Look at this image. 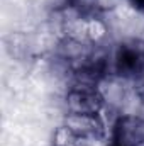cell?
Wrapping results in <instances>:
<instances>
[{
  "instance_id": "30bf717a",
  "label": "cell",
  "mask_w": 144,
  "mask_h": 146,
  "mask_svg": "<svg viewBox=\"0 0 144 146\" xmlns=\"http://www.w3.org/2000/svg\"><path fill=\"white\" fill-rule=\"evenodd\" d=\"M139 100H141V104H143V107H144V85H143V88H141V92H139Z\"/></svg>"
},
{
  "instance_id": "6da1fadb",
  "label": "cell",
  "mask_w": 144,
  "mask_h": 146,
  "mask_svg": "<svg viewBox=\"0 0 144 146\" xmlns=\"http://www.w3.org/2000/svg\"><path fill=\"white\" fill-rule=\"evenodd\" d=\"M112 66L120 78H139L144 75V41L129 39L117 46Z\"/></svg>"
},
{
  "instance_id": "8992f818",
  "label": "cell",
  "mask_w": 144,
  "mask_h": 146,
  "mask_svg": "<svg viewBox=\"0 0 144 146\" xmlns=\"http://www.w3.org/2000/svg\"><path fill=\"white\" fill-rule=\"evenodd\" d=\"M90 141L80 138L76 133H73L68 126H59L54 131L53 136V146H88Z\"/></svg>"
},
{
  "instance_id": "8fae6325",
  "label": "cell",
  "mask_w": 144,
  "mask_h": 146,
  "mask_svg": "<svg viewBox=\"0 0 144 146\" xmlns=\"http://www.w3.org/2000/svg\"><path fill=\"white\" fill-rule=\"evenodd\" d=\"M110 146H114V145H110Z\"/></svg>"
},
{
  "instance_id": "52a82bcc",
  "label": "cell",
  "mask_w": 144,
  "mask_h": 146,
  "mask_svg": "<svg viewBox=\"0 0 144 146\" xmlns=\"http://www.w3.org/2000/svg\"><path fill=\"white\" fill-rule=\"evenodd\" d=\"M5 44H7L9 53H10L12 56H15V58H22V56L27 53V48H26V46H29V44H27V37L24 36V34H20V33H12V34H9L7 39H5Z\"/></svg>"
},
{
  "instance_id": "5b68a950",
  "label": "cell",
  "mask_w": 144,
  "mask_h": 146,
  "mask_svg": "<svg viewBox=\"0 0 144 146\" xmlns=\"http://www.w3.org/2000/svg\"><path fill=\"white\" fill-rule=\"evenodd\" d=\"M105 37H107L105 22L100 17L88 14V21H87V41H88V44L90 46H100Z\"/></svg>"
},
{
  "instance_id": "277c9868",
  "label": "cell",
  "mask_w": 144,
  "mask_h": 146,
  "mask_svg": "<svg viewBox=\"0 0 144 146\" xmlns=\"http://www.w3.org/2000/svg\"><path fill=\"white\" fill-rule=\"evenodd\" d=\"M65 126L87 141H100L107 134L105 121L100 114H73L68 112L65 117Z\"/></svg>"
},
{
  "instance_id": "ba28073f",
  "label": "cell",
  "mask_w": 144,
  "mask_h": 146,
  "mask_svg": "<svg viewBox=\"0 0 144 146\" xmlns=\"http://www.w3.org/2000/svg\"><path fill=\"white\" fill-rule=\"evenodd\" d=\"M120 3L122 0H92V9L97 12H112Z\"/></svg>"
},
{
  "instance_id": "3957f363",
  "label": "cell",
  "mask_w": 144,
  "mask_h": 146,
  "mask_svg": "<svg viewBox=\"0 0 144 146\" xmlns=\"http://www.w3.org/2000/svg\"><path fill=\"white\" fill-rule=\"evenodd\" d=\"M114 146H143L144 145V115L124 114L117 117L112 127Z\"/></svg>"
},
{
  "instance_id": "7a4b0ae2",
  "label": "cell",
  "mask_w": 144,
  "mask_h": 146,
  "mask_svg": "<svg viewBox=\"0 0 144 146\" xmlns=\"http://www.w3.org/2000/svg\"><path fill=\"white\" fill-rule=\"evenodd\" d=\"M105 106L104 92L98 87L76 85L66 94V107L73 114H100Z\"/></svg>"
},
{
  "instance_id": "9c48e42d",
  "label": "cell",
  "mask_w": 144,
  "mask_h": 146,
  "mask_svg": "<svg viewBox=\"0 0 144 146\" xmlns=\"http://www.w3.org/2000/svg\"><path fill=\"white\" fill-rule=\"evenodd\" d=\"M129 2H131V5H132L136 10L144 12V0H129Z\"/></svg>"
}]
</instances>
